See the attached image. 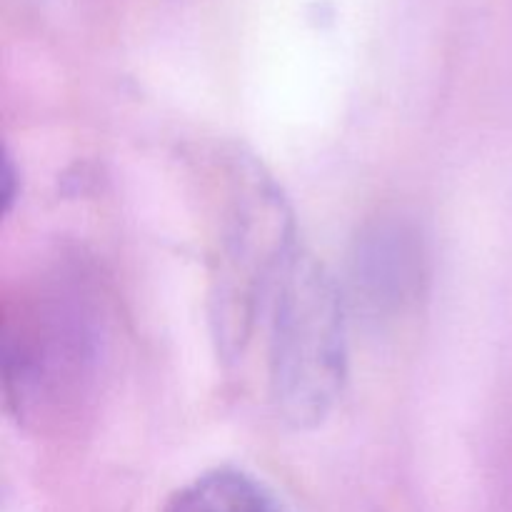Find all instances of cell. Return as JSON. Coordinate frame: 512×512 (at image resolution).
<instances>
[{"mask_svg":"<svg viewBox=\"0 0 512 512\" xmlns=\"http://www.w3.org/2000/svg\"><path fill=\"white\" fill-rule=\"evenodd\" d=\"M353 280L373 310H403L423 280V250L403 225H378L358 238Z\"/></svg>","mask_w":512,"mask_h":512,"instance_id":"4","label":"cell"},{"mask_svg":"<svg viewBox=\"0 0 512 512\" xmlns=\"http://www.w3.org/2000/svg\"><path fill=\"white\" fill-rule=\"evenodd\" d=\"M163 512H285L273 493L253 475L215 468L175 490Z\"/></svg>","mask_w":512,"mask_h":512,"instance_id":"5","label":"cell"},{"mask_svg":"<svg viewBox=\"0 0 512 512\" xmlns=\"http://www.w3.org/2000/svg\"><path fill=\"white\" fill-rule=\"evenodd\" d=\"M295 253L293 210L280 185L253 158L230 160L208 288L220 358L243 355Z\"/></svg>","mask_w":512,"mask_h":512,"instance_id":"1","label":"cell"},{"mask_svg":"<svg viewBox=\"0 0 512 512\" xmlns=\"http://www.w3.org/2000/svg\"><path fill=\"white\" fill-rule=\"evenodd\" d=\"M73 288L33 290L5 315V393L18 418L73 408L98 363V333Z\"/></svg>","mask_w":512,"mask_h":512,"instance_id":"3","label":"cell"},{"mask_svg":"<svg viewBox=\"0 0 512 512\" xmlns=\"http://www.w3.org/2000/svg\"><path fill=\"white\" fill-rule=\"evenodd\" d=\"M345 380L343 295L328 268L298 248L268 308L270 400L290 428H318L338 405Z\"/></svg>","mask_w":512,"mask_h":512,"instance_id":"2","label":"cell"},{"mask_svg":"<svg viewBox=\"0 0 512 512\" xmlns=\"http://www.w3.org/2000/svg\"><path fill=\"white\" fill-rule=\"evenodd\" d=\"M18 198H20V170L15 168L13 160L8 158L3 168V213H10Z\"/></svg>","mask_w":512,"mask_h":512,"instance_id":"6","label":"cell"}]
</instances>
